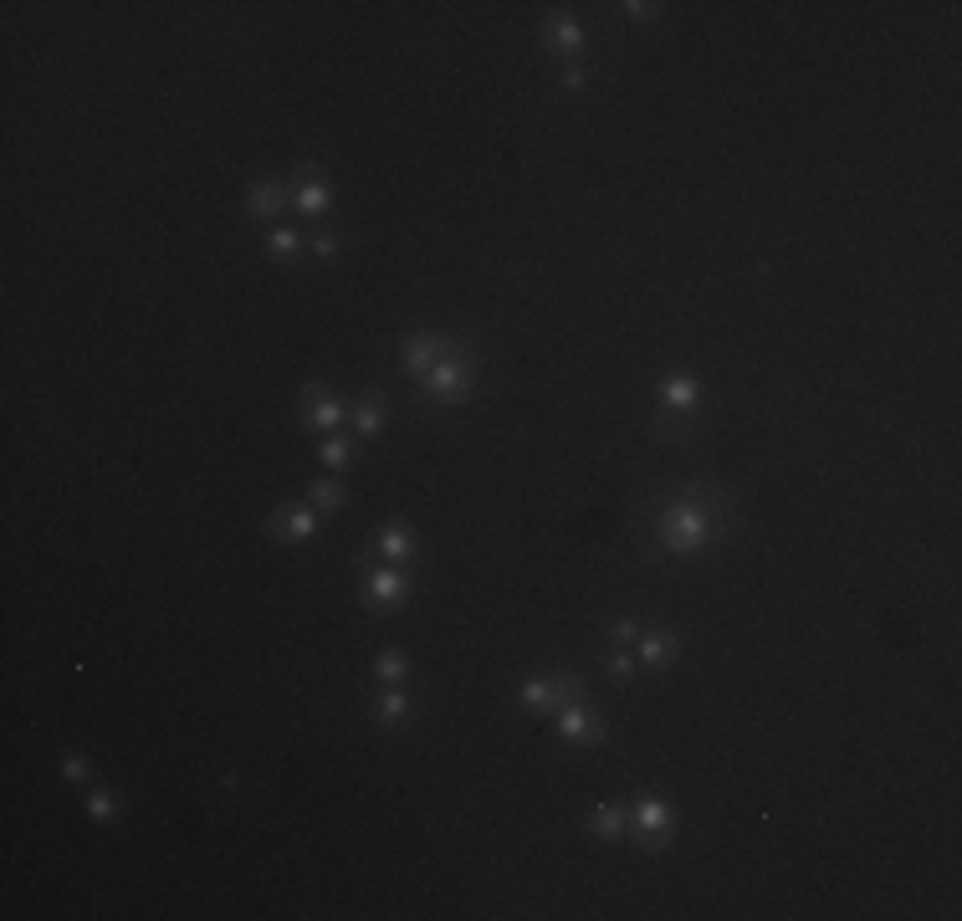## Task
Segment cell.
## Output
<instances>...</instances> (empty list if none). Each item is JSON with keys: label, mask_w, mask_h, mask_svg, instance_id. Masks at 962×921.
Instances as JSON below:
<instances>
[{"label": "cell", "mask_w": 962, "mask_h": 921, "mask_svg": "<svg viewBox=\"0 0 962 921\" xmlns=\"http://www.w3.org/2000/svg\"><path fill=\"white\" fill-rule=\"evenodd\" d=\"M727 517V492L717 481H691V487L661 512V553L671 558H702L717 538V522Z\"/></svg>", "instance_id": "1"}, {"label": "cell", "mask_w": 962, "mask_h": 921, "mask_svg": "<svg viewBox=\"0 0 962 921\" xmlns=\"http://www.w3.org/2000/svg\"><path fill=\"white\" fill-rule=\"evenodd\" d=\"M420 389H425V400H435V405H466L476 394V348L456 343L451 354L420 379Z\"/></svg>", "instance_id": "2"}, {"label": "cell", "mask_w": 962, "mask_h": 921, "mask_svg": "<svg viewBox=\"0 0 962 921\" xmlns=\"http://www.w3.org/2000/svg\"><path fill=\"white\" fill-rule=\"evenodd\" d=\"M359 574H364V604H369V609H400V604L410 599V579H405L400 563H389V568L359 563Z\"/></svg>", "instance_id": "3"}, {"label": "cell", "mask_w": 962, "mask_h": 921, "mask_svg": "<svg viewBox=\"0 0 962 921\" xmlns=\"http://www.w3.org/2000/svg\"><path fill=\"white\" fill-rule=\"evenodd\" d=\"M630 824H635L640 850H666V845L676 840V819H671V809H666L661 799H640L635 814H630Z\"/></svg>", "instance_id": "4"}, {"label": "cell", "mask_w": 962, "mask_h": 921, "mask_svg": "<svg viewBox=\"0 0 962 921\" xmlns=\"http://www.w3.org/2000/svg\"><path fill=\"white\" fill-rule=\"evenodd\" d=\"M456 348V338H446V333H430V328H420V333H410V343H405V369L415 374V379H425L435 364H441L446 354Z\"/></svg>", "instance_id": "5"}, {"label": "cell", "mask_w": 962, "mask_h": 921, "mask_svg": "<svg viewBox=\"0 0 962 921\" xmlns=\"http://www.w3.org/2000/svg\"><path fill=\"white\" fill-rule=\"evenodd\" d=\"M343 420H348V410L333 400V394H323L318 379L302 384V425H308V430H333V425H343Z\"/></svg>", "instance_id": "6"}, {"label": "cell", "mask_w": 962, "mask_h": 921, "mask_svg": "<svg viewBox=\"0 0 962 921\" xmlns=\"http://www.w3.org/2000/svg\"><path fill=\"white\" fill-rule=\"evenodd\" d=\"M297 174H302V190H297V210L308 215V221H323L328 215V205H333V190H328V180H323V164H297Z\"/></svg>", "instance_id": "7"}, {"label": "cell", "mask_w": 962, "mask_h": 921, "mask_svg": "<svg viewBox=\"0 0 962 921\" xmlns=\"http://www.w3.org/2000/svg\"><path fill=\"white\" fill-rule=\"evenodd\" d=\"M267 533H272L277 543H287V548L308 543V538L318 533V507H287V512L267 517Z\"/></svg>", "instance_id": "8"}, {"label": "cell", "mask_w": 962, "mask_h": 921, "mask_svg": "<svg viewBox=\"0 0 962 921\" xmlns=\"http://www.w3.org/2000/svg\"><path fill=\"white\" fill-rule=\"evenodd\" d=\"M543 36H548V52L563 57V62H574V57L584 52V31H579V21L563 16V11L543 16Z\"/></svg>", "instance_id": "9"}, {"label": "cell", "mask_w": 962, "mask_h": 921, "mask_svg": "<svg viewBox=\"0 0 962 921\" xmlns=\"http://www.w3.org/2000/svg\"><path fill=\"white\" fill-rule=\"evenodd\" d=\"M676 650H681V635H676V630H645V635L635 640V661H640L645 671H666V666L676 661Z\"/></svg>", "instance_id": "10"}, {"label": "cell", "mask_w": 962, "mask_h": 921, "mask_svg": "<svg viewBox=\"0 0 962 921\" xmlns=\"http://www.w3.org/2000/svg\"><path fill=\"white\" fill-rule=\"evenodd\" d=\"M609 727L589 712V701H574V707H558V737L563 742H599Z\"/></svg>", "instance_id": "11"}, {"label": "cell", "mask_w": 962, "mask_h": 921, "mask_svg": "<svg viewBox=\"0 0 962 921\" xmlns=\"http://www.w3.org/2000/svg\"><path fill=\"white\" fill-rule=\"evenodd\" d=\"M661 400H666L671 415H691L696 400H702V384H696V374H686V369H671L661 379Z\"/></svg>", "instance_id": "12"}, {"label": "cell", "mask_w": 962, "mask_h": 921, "mask_svg": "<svg viewBox=\"0 0 962 921\" xmlns=\"http://www.w3.org/2000/svg\"><path fill=\"white\" fill-rule=\"evenodd\" d=\"M374 543H379V553H384L389 563H410V558L420 553V538L405 528V522H384Z\"/></svg>", "instance_id": "13"}, {"label": "cell", "mask_w": 962, "mask_h": 921, "mask_svg": "<svg viewBox=\"0 0 962 921\" xmlns=\"http://www.w3.org/2000/svg\"><path fill=\"white\" fill-rule=\"evenodd\" d=\"M282 180H261V185H251V195H246V215L251 221H261V226H272V215L282 210Z\"/></svg>", "instance_id": "14"}, {"label": "cell", "mask_w": 962, "mask_h": 921, "mask_svg": "<svg viewBox=\"0 0 962 921\" xmlns=\"http://www.w3.org/2000/svg\"><path fill=\"white\" fill-rule=\"evenodd\" d=\"M630 829V809L625 804H599L594 814H589V835L594 840H620Z\"/></svg>", "instance_id": "15"}, {"label": "cell", "mask_w": 962, "mask_h": 921, "mask_svg": "<svg viewBox=\"0 0 962 921\" xmlns=\"http://www.w3.org/2000/svg\"><path fill=\"white\" fill-rule=\"evenodd\" d=\"M517 701H522V712H533V717L558 712V681H528L517 691Z\"/></svg>", "instance_id": "16"}, {"label": "cell", "mask_w": 962, "mask_h": 921, "mask_svg": "<svg viewBox=\"0 0 962 921\" xmlns=\"http://www.w3.org/2000/svg\"><path fill=\"white\" fill-rule=\"evenodd\" d=\"M374 722H379V727H405V722H410V696H405L400 686H389V691L379 696V707H374Z\"/></svg>", "instance_id": "17"}, {"label": "cell", "mask_w": 962, "mask_h": 921, "mask_svg": "<svg viewBox=\"0 0 962 921\" xmlns=\"http://www.w3.org/2000/svg\"><path fill=\"white\" fill-rule=\"evenodd\" d=\"M87 814H93L98 824H118V819H123V799L113 794V788H98V783H93V788H87Z\"/></svg>", "instance_id": "18"}, {"label": "cell", "mask_w": 962, "mask_h": 921, "mask_svg": "<svg viewBox=\"0 0 962 921\" xmlns=\"http://www.w3.org/2000/svg\"><path fill=\"white\" fill-rule=\"evenodd\" d=\"M348 420H354V430L364 435V441H374V435L384 430V394H369V400L348 415Z\"/></svg>", "instance_id": "19"}, {"label": "cell", "mask_w": 962, "mask_h": 921, "mask_svg": "<svg viewBox=\"0 0 962 921\" xmlns=\"http://www.w3.org/2000/svg\"><path fill=\"white\" fill-rule=\"evenodd\" d=\"M374 671H379V681H389V686H405V676H410V655H405V650H384L379 661H374Z\"/></svg>", "instance_id": "20"}, {"label": "cell", "mask_w": 962, "mask_h": 921, "mask_svg": "<svg viewBox=\"0 0 962 921\" xmlns=\"http://www.w3.org/2000/svg\"><path fill=\"white\" fill-rule=\"evenodd\" d=\"M308 502H318L323 512H338L348 502V487L343 481H308Z\"/></svg>", "instance_id": "21"}, {"label": "cell", "mask_w": 962, "mask_h": 921, "mask_svg": "<svg viewBox=\"0 0 962 921\" xmlns=\"http://www.w3.org/2000/svg\"><path fill=\"white\" fill-rule=\"evenodd\" d=\"M267 251H272L277 261H297L302 236H297V231H287V226H267Z\"/></svg>", "instance_id": "22"}, {"label": "cell", "mask_w": 962, "mask_h": 921, "mask_svg": "<svg viewBox=\"0 0 962 921\" xmlns=\"http://www.w3.org/2000/svg\"><path fill=\"white\" fill-rule=\"evenodd\" d=\"M604 671H609V681H620V686H625V681L640 671V661H635L630 650H615V655H609V661H604Z\"/></svg>", "instance_id": "23"}, {"label": "cell", "mask_w": 962, "mask_h": 921, "mask_svg": "<svg viewBox=\"0 0 962 921\" xmlns=\"http://www.w3.org/2000/svg\"><path fill=\"white\" fill-rule=\"evenodd\" d=\"M348 456H354V441H348V435H333V441L323 446V461H328L333 471H343V466H348Z\"/></svg>", "instance_id": "24"}, {"label": "cell", "mask_w": 962, "mask_h": 921, "mask_svg": "<svg viewBox=\"0 0 962 921\" xmlns=\"http://www.w3.org/2000/svg\"><path fill=\"white\" fill-rule=\"evenodd\" d=\"M609 635H615V645H635L640 640V620H630V614H620V620H609Z\"/></svg>", "instance_id": "25"}, {"label": "cell", "mask_w": 962, "mask_h": 921, "mask_svg": "<svg viewBox=\"0 0 962 921\" xmlns=\"http://www.w3.org/2000/svg\"><path fill=\"white\" fill-rule=\"evenodd\" d=\"M338 246H343V241H338L333 231H313V241H308V251H313L318 261H333V256H338Z\"/></svg>", "instance_id": "26"}, {"label": "cell", "mask_w": 962, "mask_h": 921, "mask_svg": "<svg viewBox=\"0 0 962 921\" xmlns=\"http://www.w3.org/2000/svg\"><path fill=\"white\" fill-rule=\"evenodd\" d=\"M62 778H67V783H93V768H87V758L67 753V758H62Z\"/></svg>", "instance_id": "27"}, {"label": "cell", "mask_w": 962, "mask_h": 921, "mask_svg": "<svg viewBox=\"0 0 962 921\" xmlns=\"http://www.w3.org/2000/svg\"><path fill=\"white\" fill-rule=\"evenodd\" d=\"M625 16H630V21H661V6H645V0H630V6H625Z\"/></svg>", "instance_id": "28"}, {"label": "cell", "mask_w": 962, "mask_h": 921, "mask_svg": "<svg viewBox=\"0 0 962 921\" xmlns=\"http://www.w3.org/2000/svg\"><path fill=\"white\" fill-rule=\"evenodd\" d=\"M558 82L568 87V93H579V87H584V67H574V62H568V67L558 72Z\"/></svg>", "instance_id": "29"}]
</instances>
